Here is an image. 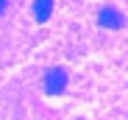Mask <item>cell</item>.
I'll return each instance as SVG.
<instances>
[{
    "label": "cell",
    "mask_w": 128,
    "mask_h": 120,
    "mask_svg": "<svg viewBox=\"0 0 128 120\" xmlns=\"http://www.w3.org/2000/svg\"><path fill=\"white\" fill-rule=\"evenodd\" d=\"M67 87V70L64 67H50L45 73V92L48 95H61Z\"/></svg>",
    "instance_id": "obj_1"
},
{
    "label": "cell",
    "mask_w": 128,
    "mask_h": 120,
    "mask_svg": "<svg viewBox=\"0 0 128 120\" xmlns=\"http://www.w3.org/2000/svg\"><path fill=\"white\" fill-rule=\"evenodd\" d=\"M98 25H100V28H109V31H120V28L125 25V17H122L114 6H103V9L98 11Z\"/></svg>",
    "instance_id": "obj_2"
},
{
    "label": "cell",
    "mask_w": 128,
    "mask_h": 120,
    "mask_svg": "<svg viewBox=\"0 0 128 120\" xmlns=\"http://www.w3.org/2000/svg\"><path fill=\"white\" fill-rule=\"evenodd\" d=\"M31 11H34V20H36V23H48L50 14H53V0H34Z\"/></svg>",
    "instance_id": "obj_3"
},
{
    "label": "cell",
    "mask_w": 128,
    "mask_h": 120,
    "mask_svg": "<svg viewBox=\"0 0 128 120\" xmlns=\"http://www.w3.org/2000/svg\"><path fill=\"white\" fill-rule=\"evenodd\" d=\"M6 6H8V0H0V14H6Z\"/></svg>",
    "instance_id": "obj_4"
}]
</instances>
